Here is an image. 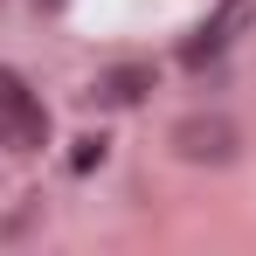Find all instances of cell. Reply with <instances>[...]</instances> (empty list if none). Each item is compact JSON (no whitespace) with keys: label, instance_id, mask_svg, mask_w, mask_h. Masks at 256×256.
<instances>
[{"label":"cell","instance_id":"6da1fadb","mask_svg":"<svg viewBox=\"0 0 256 256\" xmlns=\"http://www.w3.org/2000/svg\"><path fill=\"white\" fill-rule=\"evenodd\" d=\"M0 146L7 152H42L48 146V104L21 70H0Z\"/></svg>","mask_w":256,"mask_h":256},{"label":"cell","instance_id":"7a4b0ae2","mask_svg":"<svg viewBox=\"0 0 256 256\" xmlns=\"http://www.w3.org/2000/svg\"><path fill=\"white\" fill-rule=\"evenodd\" d=\"M173 160H187V166H228L236 160V146H242V132L228 125V118H208V111H194V118H180L166 132Z\"/></svg>","mask_w":256,"mask_h":256},{"label":"cell","instance_id":"5b68a950","mask_svg":"<svg viewBox=\"0 0 256 256\" xmlns=\"http://www.w3.org/2000/svg\"><path fill=\"white\" fill-rule=\"evenodd\" d=\"M70 166H76V173L104 166V138H97V132H84V138H76V152H70Z\"/></svg>","mask_w":256,"mask_h":256},{"label":"cell","instance_id":"277c9868","mask_svg":"<svg viewBox=\"0 0 256 256\" xmlns=\"http://www.w3.org/2000/svg\"><path fill=\"white\" fill-rule=\"evenodd\" d=\"M146 90H152V62H111V70H97L90 97H97V104H118V111H125V104H138Z\"/></svg>","mask_w":256,"mask_h":256},{"label":"cell","instance_id":"3957f363","mask_svg":"<svg viewBox=\"0 0 256 256\" xmlns=\"http://www.w3.org/2000/svg\"><path fill=\"white\" fill-rule=\"evenodd\" d=\"M250 14H256V0H222L208 21L194 28V42H187V62L201 70V62H222L228 48H236V35L250 28Z\"/></svg>","mask_w":256,"mask_h":256}]
</instances>
